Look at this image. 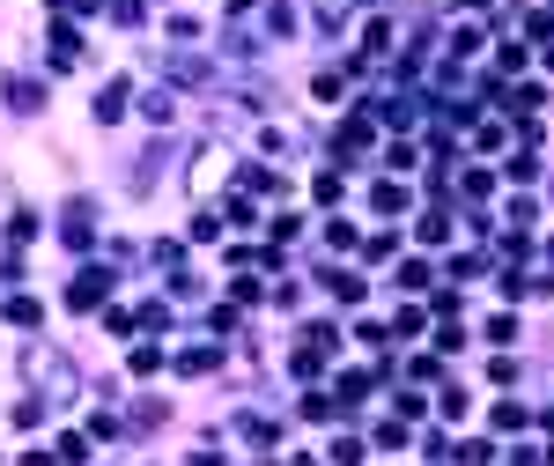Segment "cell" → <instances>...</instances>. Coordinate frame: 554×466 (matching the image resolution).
I'll list each match as a JSON object with an SVG mask.
<instances>
[{"label": "cell", "mask_w": 554, "mask_h": 466, "mask_svg": "<svg viewBox=\"0 0 554 466\" xmlns=\"http://www.w3.org/2000/svg\"><path fill=\"white\" fill-rule=\"evenodd\" d=\"M163 415H170L163 400H141V407H133V430H163Z\"/></svg>", "instance_id": "cell-19"}, {"label": "cell", "mask_w": 554, "mask_h": 466, "mask_svg": "<svg viewBox=\"0 0 554 466\" xmlns=\"http://www.w3.org/2000/svg\"><path fill=\"white\" fill-rule=\"evenodd\" d=\"M163 363H170V356H163L156 341H141V348H133V356H126V370H133V378H156Z\"/></svg>", "instance_id": "cell-12"}, {"label": "cell", "mask_w": 554, "mask_h": 466, "mask_svg": "<svg viewBox=\"0 0 554 466\" xmlns=\"http://www.w3.org/2000/svg\"><path fill=\"white\" fill-rule=\"evenodd\" d=\"M362 52H370V60H377V52H392V23H370V30H362Z\"/></svg>", "instance_id": "cell-22"}, {"label": "cell", "mask_w": 554, "mask_h": 466, "mask_svg": "<svg viewBox=\"0 0 554 466\" xmlns=\"http://www.w3.org/2000/svg\"><path fill=\"white\" fill-rule=\"evenodd\" d=\"M488 378H495V385H518V378H525V363H518V356H495V363H488Z\"/></svg>", "instance_id": "cell-21"}, {"label": "cell", "mask_w": 554, "mask_h": 466, "mask_svg": "<svg viewBox=\"0 0 554 466\" xmlns=\"http://www.w3.org/2000/svg\"><path fill=\"white\" fill-rule=\"evenodd\" d=\"M126 104H133V89H126V82H104V89H97V119H104V126H119V111H126Z\"/></svg>", "instance_id": "cell-8"}, {"label": "cell", "mask_w": 554, "mask_h": 466, "mask_svg": "<svg viewBox=\"0 0 554 466\" xmlns=\"http://www.w3.org/2000/svg\"><path fill=\"white\" fill-rule=\"evenodd\" d=\"M237 430H244L252 452H274V444H281V422H274V415H237Z\"/></svg>", "instance_id": "cell-4"}, {"label": "cell", "mask_w": 554, "mask_h": 466, "mask_svg": "<svg viewBox=\"0 0 554 466\" xmlns=\"http://www.w3.org/2000/svg\"><path fill=\"white\" fill-rule=\"evenodd\" d=\"M407 444V422H377V452H399Z\"/></svg>", "instance_id": "cell-24"}, {"label": "cell", "mask_w": 554, "mask_h": 466, "mask_svg": "<svg viewBox=\"0 0 554 466\" xmlns=\"http://www.w3.org/2000/svg\"><path fill=\"white\" fill-rule=\"evenodd\" d=\"M525 422H532V415H525L518 400H503V407H495V430H525Z\"/></svg>", "instance_id": "cell-23"}, {"label": "cell", "mask_w": 554, "mask_h": 466, "mask_svg": "<svg viewBox=\"0 0 554 466\" xmlns=\"http://www.w3.org/2000/svg\"><path fill=\"white\" fill-rule=\"evenodd\" d=\"M30 378H37V393H45V400H60V407L82 393V378H74L67 363H30Z\"/></svg>", "instance_id": "cell-1"}, {"label": "cell", "mask_w": 554, "mask_h": 466, "mask_svg": "<svg viewBox=\"0 0 554 466\" xmlns=\"http://www.w3.org/2000/svg\"><path fill=\"white\" fill-rule=\"evenodd\" d=\"M296 422H340V407H333L326 393H303V407H296Z\"/></svg>", "instance_id": "cell-14"}, {"label": "cell", "mask_w": 554, "mask_h": 466, "mask_svg": "<svg viewBox=\"0 0 554 466\" xmlns=\"http://www.w3.org/2000/svg\"><path fill=\"white\" fill-rule=\"evenodd\" d=\"M244 185H252V193H289V178H281L274 171V163H244V171H237Z\"/></svg>", "instance_id": "cell-9"}, {"label": "cell", "mask_w": 554, "mask_h": 466, "mask_svg": "<svg viewBox=\"0 0 554 466\" xmlns=\"http://www.w3.org/2000/svg\"><path fill=\"white\" fill-rule=\"evenodd\" d=\"M0 311H8V326H37V319H45V304H37V296H8Z\"/></svg>", "instance_id": "cell-13"}, {"label": "cell", "mask_w": 554, "mask_h": 466, "mask_svg": "<svg viewBox=\"0 0 554 466\" xmlns=\"http://www.w3.org/2000/svg\"><path fill=\"white\" fill-rule=\"evenodd\" d=\"M215 363H222V348H215V341H200V348H185V356H178V378H207Z\"/></svg>", "instance_id": "cell-7"}, {"label": "cell", "mask_w": 554, "mask_h": 466, "mask_svg": "<svg viewBox=\"0 0 554 466\" xmlns=\"http://www.w3.org/2000/svg\"><path fill=\"white\" fill-rule=\"evenodd\" d=\"M311 193H318V200H326V208H333V200H340V193H348V178H340V171H326V178H318V185H311Z\"/></svg>", "instance_id": "cell-25"}, {"label": "cell", "mask_w": 554, "mask_h": 466, "mask_svg": "<svg viewBox=\"0 0 554 466\" xmlns=\"http://www.w3.org/2000/svg\"><path fill=\"white\" fill-rule=\"evenodd\" d=\"M170 82H185V89H200V82H215V67H207V60H200V52H185V60H178V52H170Z\"/></svg>", "instance_id": "cell-5"}, {"label": "cell", "mask_w": 554, "mask_h": 466, "mask_svg": "<svg viewBox=\"0 0 554 466\" xmlns=\"http://www.w3.org/2000/svg\"><path fill=\"white\" fill-rule=\"evenodd\" d=\"M326 282H333V296H340V304H362V274H348V267H333Z\"/></svg>", "instance_id": "cell-16"}, {"label": "cell", "mask_w": 554, "mask_h": 466, "mask_svg": "<svg viewBox=\"0 0 554 466\" xmlns=\"http://www.w3.org/2000/svg\"><path fill=\"white\" fill-rule=\"evenodd\" d=\"M303 348H318V356H333V348H340V333H333V326H303Z\"/></svg>", "instance_id": "cell-20"}, {"label": "cell", "mask_w": 554, "mask_h": 466, "mask_svg": "<svg viewBox=\"0 0 554 466\" xmlns=\"http://www.w3.org/2000/svg\"><path fill=\"white\" fill-rule=\"evenodd\" d=\"M385 119L399 126V134H414V126L429 119V97H399V104H385Z\"/></svg>", "instance_id": "cell-6"}, {"label": "cell", "mask_w": 554, "mask_h": 466, "mask_svg": "<svg viewBox=\"0 0 554 466\" xmlns=\"http://www.w3.org/2000/svg\"><path fill=\"white\" fill-rule=\"evenodd\" d=\"M67 8H74V15H97V8H104V0H67Z\"/></svg>", "instance_id": "cell-26"}, {"label": "cell", "mask_w": 554, "mask_h": 466, "mask_svg": "<svg viewBox=\"0 0 554 466\" xmlns=\"http://www.w3.org/2000/svg\"><path fill=\"white\" fill-rule=\"evenodd\" d=\"M444 237H451V215L429 208V215H422V245H444Z\"/></svg>", "instance_id": "cell-18"}, {"label": "cell", "mask_w": 554, "mask_h": 466, "mask_svg": "<svg viewBox=\"0 0 554 466\" xmlns=\"http://www.w3.org/2000/svg\"><path fill=\"white\" fill-rule=\"evenodd\" d=\"M362 393H370V370H340V407H362Z\"/></svg>", "instance_id": "cell-15"}, {"label": "cell", "mask_w": 554, "mask_h": 466, "mask_svg": "<svg viewBox=\"0 0 554 466\" xmlns=\"http://www.w3.org/2000/svg\"><path fill=\"white\" fill-rule=\"evenodd\" d=\"M495 193V171H466L458 178V200H488Z\"/></svg>", "instance_id": "cell-17"}, {"label": "cell", "mask_w": 554, "mask_h": 466, "mask_svg": "<svg viewBox=\"0 0 554 466\" xmlns=\"http://www.w3.org/2000/svg\"><path fill=\"white\" fill-rule=\"evenodd\" d=\"M111 274H119V267H89L82 282L67 289V304H74V311H104V289H111Z\"/></svg>", "instance_id": "cell-2"}, {"label": "cell", "mask_w": 554, "mask_h": 466, "mask_svg": "<svg viewBox=\"0 0 554 466\" xmlns=\"http://www.w3.org/2000/svg\"><path fill=\"white\" fill-rule=\"evenodd\" d=\"M60 245L67 252H89L97 237H89V200H67V215H60Z\"/></svg>", "instance_id": "cell-3"}, {"label": "cell", "mask_w": 554, "mask_h": 466, "mask_svg": "<svg viewBox=\"0 0 554 466\" xmlns=\"http://www.w3.org/2000/svg\"><path fill=\"white\" fill-rule=\"evenodd\" d=\"M407 200H414V193H407V185H399V178L370 185V208H377V215H399V208H407Z\"/></svg>", "instance_id": "cell-10"}, {"label": "cell", "mask_w": 554, "mask_h": 466, "mask_svg": "<svg viewBox=\"0 0 554 466\" xmlns=\"http://www.w3.org/2000/svg\"><path fill=\"white\" fill-rule=\"evenodd\" d=\"M8 104L15 111H45V89H37L30 74H8Z\"/></svg>", "instance_id": "cell-11"}]
</instances>
